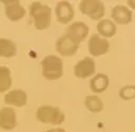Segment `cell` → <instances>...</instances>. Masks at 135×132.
Instances as JSON below:
<instances>
[{"label":"cell","instance_id":"obj_15","mask_svg":"<svg viewBox=\"0 0 135 132\" xmlns=\"http://www.w3.org/2000/svg\"><path fill=\"white\" fill-rule=\"evenodd\" d=\"M17 53V46L16 44L8 39L0 38V57L4 58H12Z\"/></svg>","mask_w":135,"mask_h":132},{"label":"cell","instance_id":"obj_7","mask_svg":"<svg viewBox=\"0 0 135 132\" xmlns=\"http://www.w3.org/2000/svg\"><path fill=\"white\" fill-rule=\"evenodd\" d=\"M79 48V44L70 39L65 34L61 36L56 42V50L63 57L74 56Z\"/></svg>","mask_w":135,"mask_h":132},{"label":"cell","instance_id":"obj_18","mask_svg":"<svg viewBox=\"0 0 135 132\" xmlns=\"http://www.w3.org/2000/svg\"><path fill=\"white\" fill-rule=\"evenodd\" d=\"M12 85V78H11V70L5 67H0V92H4L9 89Z\"/></svg>","mask_w":135,"mask_h":132},{"label":"cell","instance_id":"obj_12","mask_svg":"<svg viewBox=\"0 0 135 132\" xmlns=\"http://www.w3.org/2000/svg\"><path fill=\"white\" fill-rule=\"evenodd\" d=\"M112 18L119 24H129L132 21V12L124 5H116L112 8Z\"/></svg>","mask_w":135,"mask_h":132},{"label":"cell","instance_id":"obj_2","mask_svg":"<svg viewBox=\"0 0 135 132\" xmlns=\"http://www.w3.org/2000/svg\"><path fill=\"white\" fill-rule=\"evenodd\" d=\"M42 74L47 80H58L63 74V62L54 54L46 56L41 61Z\"/></svg>","mask_w":135,"mask_h":132},{"label":"cell","instance_id":"obj_11","mask_svg":"<svg viewBox=\"0 0 135 132\" xmlns=\"http://www.w3.org/2000/svg\"><path fill=\"white\" fill-rule=\"evenodd\" d=\"M17 126V118L14 109L3 107L0 109V128L4 130H12Z\"/></svg>","mask_w":135,"mask_h":132},{"label":"cell","instance_id":"obj_6","mask_svg":"<svg viewBox=\"0 0 135 132\" xmlns=\"http://www.w3.org/2000/svg\"><path fill=\"white\" fill-rule=\"evenodd\" d=\"M88 34H89V26L82 21H77L72 23L65 31V35L78 44H80V42H82L86 38Z\"/></svg>","mask_w":135,"mask_h":132},{"label":"cell","instance_id":"obj_9","mask_svg":"<svg viewBox=\"0 0 135 132\" xmlns=\"http://www.w3.org/2000/svg\"><path fill=\"white\" fill-rule=\"evenodd\" d=\"M55 15H56V19L59 23L66 24L70 21H72V19L74 18L75 12L70 2L60 1L57 3V5L55 7Z\"/></svg>","mask_w":135,"mask_h":132},{"label":"cell","instance_id":"obj_4","mask_svg":"<svg viewBox=\"0 0 135 132\" xmlns=\"http://www.w3.org/2000/svg\"><path fill=\"white\" fill-rule=\"evenodd\" d=\"M79 9L93 20H99L104 15V5L98 0H83L79 3Z\"/></svg>","mask_w":135,"mask_h":132},{"label":"cell","instance_id":"obj_21","mask_svg":"<svg viewBox=\"0 0 135 132\" xmlns=\"http://www.w3.org/2000/svg\"><path fill=\"white\" fill-rule=\"evenodd\" d=\"M128 4L132 7V8H134L135 9V1H132V0H130V1H128Z\"/></svg>","mask_w":135,"mask_h":132},{"label":"cell","instance_id":"obj_19","mask_svg":"<svg viewBox=\"0 0 135 132\" xmlns=\"http://www.w3.org/2000/svg\"><path fill=\"white\" fill-rule=\"evenodd\" d=\"M119 96L124 101L135 98V86L134 85L123 86L119 91Z\"/></svg>","mask_w":135,"mask_h":132},{"label":"cell","instance_id":"obj_14","mask_svg":"<svg viewBox=\"0 0 135 132\" xmlns=\"http://www.w3.org/2000/svg\"><path fill=\"white\" fill-rule=\"evenodd\" d=\"M109 86V78L104 73H97L90 81V88L93 92L101 93Z\"/></svg>","mask_w":135,"mask_h":132},{"label":"cell","instance_id":"obj_3","mask_svg":"<svg viewBox=\"0 0 135 132\" xmlns=\"http://www.w3.org/2000/svg\"><path fill=\"white\" fill-rule=\"evenodd\" d=\"M36 117L39 122L43 124L59 125L64 122V114L58 107H53L49 105L40 106L36 112Z\"/></svg>","mask_w":135,"mask_h":132},{"label":"cell","instance_id":"obj_16","mask_svg":"<svg viewBox=\"0 0 135 132\" xmlns=\"http://www.w3.org/2000/svg\"><path fill=\"white\" fill-rule=\"evenodd\" d=\"M97 30L98 32L107 38H111L116 34V25L111 21V20H101L97 24Z\"/></svg>","mask_w":135,"mask_h":132},{"label":"cell","instance_id":"obj_10","mask_svg":"<svg viewBox=\"0 0 135 132\" xmlns=\"http://www.w3.org/2000/svg\"><path fill=\"white\" fill-rule=\"evenodd\" d=\"M4 10L6 17L12 21H18L22 19L25 15V9L21 6L20 2L17 0H9L3 1Z\"/></svg>","mask_w":135,"mask_h":132},{"label":"cell","instance_id":"obj_17","mask_svg":"<svg viewBox=\"0 0 135 132\" xmlns=\"http://www.w3.org/2000/svg\"><path fill=\"white\" fill-rule=\"evenodd\" d=\"M84 105L91 112H100L103 108V104L101 100L97 95H88L84 100Z\"/></svg>","mask_w":135,"mask_h":132},{"label":"cell","instance_id":"obj_20","mask_svg":"<svg viewBox=\"0 0 135 132\" xmlns=\"http://www.w3.org/2000/svg\"><path fill=\"white\" fill-rule=\"evenodd\" d=\"M45 132H65L64 129L62 128H55V129H51V130H47Z\"/></svg>","mask_w":135,"mask_h":132},{"label":"cell","instance_id":"obj_13","mask_svg":"<svg viewBox=\"0 0 135 132\" xmlns=\"http://www.w3.org/2000/svg\"><path fill=\"white\" fill-rule=\"evenodd\" d=\"M26 93L21 89H15L7 92L4 95V103L7 105H14L16 107H22L26 104Z\"/></svg>","mask_w":135,"mask_h":132},{"label":"cell","instance_id":"obj_5","mask_svg":"<svg viewBox=\"0 0 135 132\" xmlns=\"http://www.w3.org/2000/svg\"><path fill=\"white\" fill-rule=\"evenodd\" d=\"M88 46H89L90 53L94 57H98V56L104 54L109 51L110 43L108 40L101 38L99 35L93 34L89 39Z\"/></svg>","mask_w":135,"mask_h":132},{"label":"cell","instance_id":"obj_1","mask_svg":"<svg viewBox=\"0 0 135 132\" xmlns=\"http://www.w3.org/2000/svg\"><path fill=\"white\" fill-rule=\"evenodd\" d=\"M30 15L34 19V25L37 29H45L51 25L52 10L50 6L40 2H33L30 5Z\"/></svg>","mask_w":135,"mask_h":132},{"label":"cell","instance_id":"obj_8","mask_svg":"<svg viewBox=\"0 0 135 132\" xmlns=\"http://www.w3.org/2000/svg\"><path fill=\"white\" fill-rule=\"evenodd\" d=\"M95 72V62L92 58L85 57L74 66V74L79 79H85Z\"/></svg>","mask_w":135,"mask_h":132}]
</instances>
